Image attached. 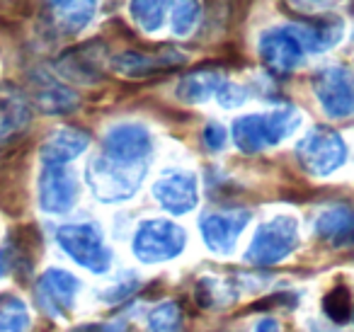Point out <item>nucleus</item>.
I'll return each instance as SVG.
<instances>
[{"mask_svg": "<svg viewBox=\"0 0 354 332\" xmlns=\"http://www.w3.org/2000/svg\"><path fill=\"white\" fill-rule=\"evenodd\" d=\"M301 127V112L296 107H277L272 112L245 114L233 122V141L238 151L260 153L289 138Z\"/></svg>", "mask_w": 354, "mask_h": 332, "instance_id": "f257e3e1", "label": "nucleus"}, {"mask_svg": "<svg viewBox=\"0 0 354 332\" xmlns=\"http://www.w3.org/2000/svg\"><path fill=\"white\" fill-rule=\"evenodd\" d=\"M85 177L100 201H124L136 194V190L141 187L146 177V163L129 165V163H117L100 156L90 160Z\"/></svg>", "mask_w": 354, "mask_h": 332, "instance_id": "f03ea898", "label": "nucleus"}, {"mask_svg": "<svg viewBox=\"0 0 354 332\" xmlns=\"http://www.w3.org/2000/svg\"><path fill=\"white\" fill-rule=\"evenodd\" d=\"M56 243L75 264L88 272L104 274L112 264V252L104 245L102 230L95 223H66L56 230Z\"/></svg>", "mask_w": 354, "mask_h": 332, "instance_id": "7ed1b4c3", "label": "nucleus"}, {"mask_svg": "<svg viewBox=\"0 0 354 332\" xmlns=\"http://www.w3.org/2000/svg\"><path fill=\"white\" fill-rule=\"evenodd\" d=\"M299 248V223L291 216H274L262 223L252 238L245 259L255 267H272Z\"/></svg>", "mask_w": 354, "mask_h": 332, "instance_id": "20e7f679", "label": "nucleus"}, {"mask_svg": "<svg viewBox=\"0 0 354 332\" xmlns=\"http://www.w3.org/2000/svg\"><path fill=\"white\" fill-rule=\"evenodd\" d=\"M185 243H187V233L177 223L165 219H148L136 228L131 248L141 262L153 264L177 257L185 250Z\"/></svg>", "mask_w": 354, "mask_h": 332, "instance_id": "39448f33", "label": "nucleus"}, {"mask_svg": "<svg viewBox=\"0 0 354 332\" xmlns=\"http://www.w3.org/2000/svg\"><path fill=\"white\" fill-rule=\"evenodd\" d=\"M296 156H299L306 172L315 177H325L344 163L347 146H344L342 136L337 131L328 127H315L299 141Z\"/></svg>", "mask_w": 354, "mask_h": 332, "instance_id": "423d86ee", "label": "nucleus"}, {"mask_svg": "<svg viewBox=\"0 0 354 332\" xmlns=\"http://www.w3.org/2000/svg\"><path fill=\"white\" fill-rule=\"evenodd\" d=\"M313 90L328 117L342 119L354 112V71L347 66H328L318 71Z\"/></svg>", "mask_w": 354, "mask_h": 332, "instance_id": "0eeeda50", "label": "nucleus"}, {"mask_svg": "<svg viewBox=\"0 0 354 332\" xmlns=\"http://www.w3.org/2000/svg\"><path fill=\"white\" fill-rule=\"evenodd\" d=\"M153 151L151 133L141 124H117L107 131L102 141V156L117 163L138 165L146 163Z\"/></svg>", "mask_w": 354, "mask_h": 332, "instance_id": "6e6552de", "label": "nucleus"}, {"mask_svg": "<svg viewBox=\"0 0 354 332\" xmlns=\"http://www.w3.org/2000/svg\"><path fill=\"white\" fill-rule=\"evenodd\" d=\"M250 223V211L248 209H226V211H212L202 216L199 230L207 243V248L216 255L233 252L238 243V235Z\"/></svg>", "mask_w": 354, "mask_h": 332, "instance_id": "1a4fd4ad", "label": "nucleus"}, {"mask_svg": "<svg viewBox=\"0 0 354 332\" xmlns=\"http://www.w3.org/2000/svg\"><path fill=\"white\" fill-rule=\"evenodd\" d=\"M80 282L66 269H46L37 282V303L51 317H66L75 303Z\"/></svg>", "mask_w": 354, "mask_h": 332, "instance_id": "9d476101", "label": "nucleus"}, {"mask_svg": "<svg viewBox=\"0 0 354 332\" xmlns=\"http://www.w3.org/2000/svg\"><path fill=\"white\" fill-rule=\"evenodd\" d=\"M153 196L165 211L175 216L189 214L199 201L197 177L187 170H167L153 185Z\"/></svg>", "mask_w": 354, "mask_h": 332, "instance_id": "9b49d317", "label": "nucleus"}, {"mask_svg": "<svg viewBox=\"0 0 354 332\" xmlns=\"http://www.w3.org/2000/svg\"><path fill=\"white\" fill-rule=\"evenodd\" d=\"M260 59L272 73H291L294 68H299L301 61H304V46L294 37V32L289 27H281V30H267L260 37Z\"/></svg>", "mask_w": 354, "mask_h": 332, "instance_id": "f8f14e48", "label": "nucleus"}, {"mask_svg": "<svg viewBox=\"0 0 354 332\" xmlns=\"http://www.w3.org/2000/svg\"><path fill=\"white\" fill-rule=\"evenodd\" d=\"M78 199V180L66 165H44L39 175V206L46 214H66Z\"/></svg>", "mask_w": 354, "mask_h": 332, "instance_id": "ddd939ff", "label": "nucleus"}, {"mask_svg": "<svg viewBox=\"0 0 354 332\" xmlns=\"http://www.w3.org/2000/svg\"><path fill=\"white\" fill-rule=\"evenodd\" d=\"M56 71L64 78L73 80L80 85H93L102 78L104 71V46L100 42H88L83 46L68 49L59 61H56Z\"/></svg>", "mask_w": 354, "mask_h": 332, "instance_id": "4468645a", "label": "nucleus"}, {"mask_svg": "<svg viewBox=\"0 0 354 332\" xmlns=\"http://www.w3.org/2000/svg\"><path fill=\"white\" fill-rule=\"evenodd\" d=\"M185 64V56L177 49H158V51H124L112 61V68L127 78H148V75L162 73V71L177 68Z\"/></svg>", "mask_w": 354, "mask_h": 332, "instance_id": "2eb2a0df", "label": "nucleus"}, {"mask_svg": "<svg viewBox=\"0 0 354 332\" xmlns=\"http://www.w3.org/2000/svg\"><path fill=\"white\" fill-rule=\"evenodd\" d=\"M32 109L27 102V95L17 85H0V141L12 138L30 127Z\"/></svg>", "mask_w": 354, "mask_h": 332, "instance_id": "dca6fc26", "label": "nucleus"}, {"mask_svg": "<svg viewBox=\"0 0 354 332\" xmlns=\"http://www.w3.org/2000/svg\"><path fill=\"white\" fill-rule=\"evenodd\" d=\"M90 136L80 129L66 127L54 131L44 143H41V163L44 165H66V163L75 160L80 153L88 148Z\"/></svg>", "mask_w": 354, "mask_h": 332, "instance_id": "f3484780", "label": "nucleus"}, {"mask_svg": "<svg viewBox=\"0 0 354 332\" xmlns=\"http://www.w3.org/2000/svg\"><path fill=\"white\" fill-rule=\"evenodd\" d=\"M315 235L335 248L354 243V209L344 204L328 206L315 219Z\"/></svg>", "mask_w": 354, "mask_h": 332, "instance_id": "a211bd4d", "label": "nucleus"}, {"mask_svg": "<svg viewBox=\"0 0 354 332\" xmlns=\"http://www.w3.org/2000/svg\"><path fill=\"white\" fill-rule=\"evenodd\" d=\"M226 83L221 71L216 68H199L192 71L183 78L180 88H177V98L187 104H202L209 98H216L221 85Z\"/></svg>", "mask_w": 354, "mask_h": 332, "instance_id": "6ab92c4d", "label": "nucleus"}, {"mask_svg": "<svg viewBox=\"0 0 354 332\" xmlns=\"http://www.w3.org/2000/svg\"><path fill=\"white\" fill-rule=\"evenodd\" d=\"M289 30L301 42L304 51H310V54L328 51L330 46H335L342 39V22L339 20H318V22H308V25L289 27Z\"/></svg>", "mask_w": 354, "mask_h": 332, "instance_id": "aec40b11", "label": "nucleus"}, {"mask_svg": "<svg viewBox=\"0 0 354 332\" xmlns=\"http://www.w3.org/2000/svg\"><path fill=\"white\" fill-rule=\"evenodd\" d=\"M35 102L44 114H68L78 107V95L66 85H59L56 80L46 78L37 85Z\"/></svg>", "mask_w": 354, "mask_h": 332, "instance_id": "412c9836", "label": "nucleus"}, {"mask_svg": "<svg viewBox=\"0 0 354 332\" xmlns=\"http://www.w3.org/2000/svg\"><path fill=\"white\" fill-rule=\"evenodd\" d=\"M95 12V0H61L54 3V22L66 32H78L90 22Z\"/></svg>", "mask_w": 354, "mask_h": 332, "instance_id": "4be33fe9", "label": "nucleus"}, {"mask_svg": "<svg viewBox=\"0 0 354 332\" xmlns=\"http://www.w3.org/2000/svg\"><path fill=\"white\" fill-rule=\"evenodd\" d=\"M30 330V311L17 296H0V332H27Z\"/></svg>", "mask_w": 354, "mask_h": 332, "instance_id": "5701e85b", "label": "nucleus"}, {"mask_svg": "<svg viewBox=\"0 0 354 332\" xmlns=\"http://www.w3.org/2000/svg\"><path fill=\"white\" fill-rule=\"evenodd\" d=\"M129 12L143 32H156L165 20V0H131Z\"/></svg>", "mask_w": 354, "mask_h": 332, "instance_id": "b1692460", "label": "nucleus"}, {"mask_svg": "<svg viewBox=\"0 0 354 332\" xmlns=\"http://www.w3.org/2000/svg\"><path fill=\"white\" fill-rule=\"evenodd\" d=\"M202 6L199 0H172L170 3V22L177 37H187L197 27Z\"/></svg>", "mask_w": 354, "mask_h": 332, "instance_id": "393cba45", "label": "nucleus"}, {"mask_svg": "<svg viewBox=\"0 0 354 332\" xmlns=\"http://www.w3.org/2000/svg\"><path fill=\"white\" fill-rule=\"evenodd\" d=\"M146 322L148 332H180L183 330V313L175 301H165L148 311Z\"/></svg>", "mask_w": 354, "mask_h": 332, "instance_id": "a878e982", "label": "nucleus"}, {"mask_svg": "<svg viewBox=\"0 0 354 332\" xmlns=\"http://www.w3.org/2000/svg\"><path fill=\"white\" fill-rule=\"evenodd\" d=\"M323 311H325V315H328L330 320L339 322V325H344V322L352 320L354 301H352V293H349V288L342 286V284H339V286H335L333 291L323 298Z\"/></svg>", "mask_w": 354, "mask_h": 332, "instance_id": "bb28decb", "label": "nucleus"}, {"mask_svg": "<svg viewBox=\"0 0 354 332\" xmlns=\"http://www.w3.org/2000/svg\"><path fill=\"white\" fill-rule=\"evenodd\" d=\"M216 100L223 104V107L233 109V107H238V104L245 102V100H248V90L243 88V85H236V83H231V80H226V83L221 85V90H218Z\"/></svg>", "mask_w": 354, "mask_h": 332, "instance_id": "cd10ccee", "label": "nucleus"}, {"mask_svg": "<svg viewBox=\"0 0 354 332\" xmlns=\"http://www.w3.org/2000/svg\"><path fill=\"white\" fill-rule=\"evenodd\" d=\"M342 0H289V6L294 10H301L306 15H323L328 10H335Z\"/></svg>", "mask_w": 354, "mask_h": 332, "instance_id": "c85d7f7f", "label": "nucleus"}, {"mask_svg": "<svg viewBox=\"0 0 354 332\" xmlns=\"http://www.w3.org/2000/svg\"><path fill=\"white\" fill-rule=\"evenodd\" d=\"M138 288V279H136V274H129V277H124V279H119L117 282V286L114 288H109L107 293H104V301H109V303H117V301H124V298H129L133 291Z\"/></svg>", "mask_w": 354, "mask_h": 332, "instance_id": "c756f323", "label": "nucleus"}, {"mask_svg": "<svg viewBox=\"0 0 354 332\" xmlns=\"http://www.w3.org/2000/svg\"><path fill=\"white\" fill-rule=\"evenodd\" d=\"M202 138L209 151H221V148L226 146V129H223L221 124H207Z\"/></svg>", "mask_w": 354, "mask_h": 332, "instance_id": "7c9ffc66", "label": "nucleus"}, {"mask_svg": "<svg viewBox=\"0 0 354 332\" xmlns=\"http://www.w3.org/2000/svg\"><path fill=\"white\" fill-rule=\"evenodd\" d=\"M255 332H281V325L277 317H262V320L257 322Z\"/></svg>", "mask_w": 354, "mask_h": 332, "instance_id": "2f4dec72", "label": "nucleus"}, {"mask_svg": "<svg viewBox=\"0 0 354 332\" xmlns=\"http://www.w3.org/2000/svg\"><path fill=\"white\" fill-rule=\"evenodd\" d=\"M90 332H129V327L124 325L122 320L117 322H107V325H95V327H88Z\"/></svg>", "mask_w": 354, "mask_h": 332, "instance_id": "473e14b6", "label": "nucleus"}, {"mask_svg": "<svg viewBox=\"0 0 354 332\" xmlns=\"http://www.w3.org/2000/svg\"><path fill=\"white\" fill-rule=\"evenodd\" d=\"M12 267V257H10V250H0V279L6 277L8 272H10Z\"/></svg>", "mask_w": 354, "mask_h": 332, "instance_id": "72a5a7b5", "label": "nucleus"}, {"mask_svg": "<svg viewBox=\"0 0 354 332\" xmlns=\"http://www.w3.org/2000/svg\"><path fill=\"white\" fill-rule=\"evenodd\" d=\"M54 3H61V0H54Z\"/></svg>", "mask_w": 354, "mask_h": 332, "instance_id": "f704fd0d", "label": "nucleus"}]
</instances>
